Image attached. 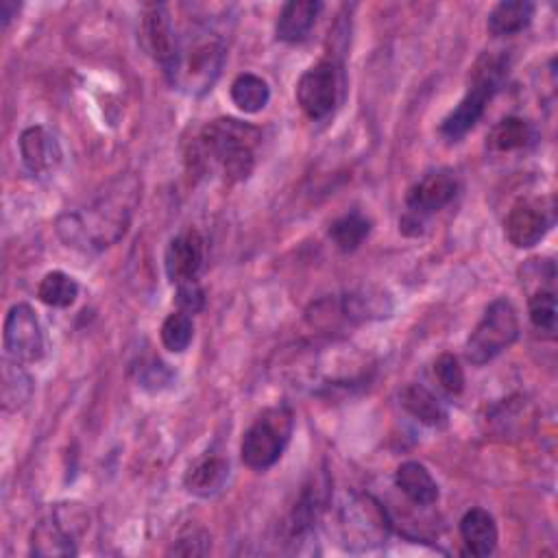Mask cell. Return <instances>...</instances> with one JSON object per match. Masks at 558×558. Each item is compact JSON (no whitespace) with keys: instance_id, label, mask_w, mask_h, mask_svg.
<instances>
[{"instance_id":"6da1fadb","label":"cell","mask_w":558,"mask_h":558,"mask_svg":"<svg viewBox=\"0 0 558 558\" xmlns=\"http://www.w3.org/2000/svg\"><path fill=\"white\" fill-rule=\"evenodd\" d=\"M137 203L140 181L133 174H120L87 207L61 214L57 233L72 248L105 251L124 238Z\"/></svg>"},{"instance_id":"7a4b0ae2","label":"cell","mask_w":558,"mask_h":558,"mask_svg":"<svg viewBox=\"0 0 558 558\" xmlns=\"http://www.w3.org/2000/svg\"><path fill=\"white\" fill-rule=\"evenodd\" d=\"M262 131L238 118L207 122L192 144V161L201 172H216L225 183L248 179Z\"/></svg>"},{"instance_id":"3957f363","label":"cell","mask_w":558,"mask_h":558,"mask_svg":"<svg viewBox=\"0 0 558 558\" xmlns=\"http://www.w3.org/2000/svg\"><path fill=\"white\" fill-rule=\"evenodd\" d=\"M390 523L379 499L368 493H349L336 508L333 532L347 551H371L388 541Z\"/></svg>"},{"instance_id":"277c9868","label":"cell","mask_w":558,"mask_h":558,"mask_svg":"<svg viewBox=\"0 0 558 558\" xmlns=\"http://www.w3.org/2000/svg\"><path fill=\"white\" fill-rule=\"evenodd\" d=\"M508 74V59L506 54H482L473 70H471V85L458 107L449 111V116L440 124V133L447 140H460L464 133H469L480 118L484 116V109L488 100L497 94L504 78Z\"/></svg>"},{"instance_id":"5b68a950","label":"cell","mask_w":558,"mask_h":558,"mask_svg":"<svg viewBox=\"0 0 558 558\" xmlns=\"http://www.w3.org/2000/svg\"><path fill=\"white\" fill-rule=\"evenodd\" d=\"M222 63L225 41L216 33L201 31L190 35V39H181L179 59L168 81L190 94H203L218 78Z\"/></svg>"},{"instance_id":"8992f818","label":"cell","mask_w":558,"mask_h":558,"mask_svg":"<svg viewBox=\"0 0 558 558\" xmlns=\"http://www.w3.org/2000/svg\"><path fill=\"white\" fill-rule=\"evenodd\" d=\"M294 429V414L288 405L266 408L244 432L240 442L242 462L248 469L266 471L283 453Z\"/></svg>"},{"instance_id":"52a82bcc","label":"cell","mask_w":558,"mask_h":558,"mask_svg":"<svg viewBox=\"0 0 558 558\" xmlns=\"http://www.w3.org/2000/svg\"><path fill=\"white\" fill-rule=\"evenodd\" d=\"M519 338V316L514 305L499 296L484 310L480 323L473 327L464 353L475 366H484L504 353Z\"/></svg>"},{"instance_id":"ba28073f","label":"cell","mask_w":558,"mask_h":558,"mask_svg":"<svg viewBox=\"0 0 558 558\" xmlns=\"http://www.w3.org/2000/svg\"><path fill=\"white\" fill-rule=\"evenodd\" d=\"M87 525V512L81 504H57L52 512L33 527L31 554L46 558L74 556L76 538L85 534Z\"/></svg>"},{"instance_id":"9c48e42d","label":"cell","mask_w":558,"mask_h":558,"mask_svg":"<svg viewBox=\"0 0 558 558\" xmlns=\"http://www.w3.org/2000/svg\"><path fill=\"white\" fill-rule=\"evenodd\" d=\"M556 205L551 196H527L517 201L504 220V235L517 248L538 244L554 227Z\"/></svg>"},{"instance_id":"30bf717a","label":"cell","mask_w":558,"mask_h":558,"mask_svg":"<svg viewBox=\"0 0 558 558\" xmlns=\"http://www.w3.org/2000/svg\"><path fill=\"white\" fill-rule=\"evenodd\" d=\"M458 190V181L451 172L447 170H438V172H429L423 179H418L405 194V216L401 218L399 227L403 233L412 229V235L421 233L423 220L427 216H432L434 211L442 209Z\"/></svg>"},{"instance_id":"8fae6325","label":"cell","mask_w":558,"mask_h":558,"mask_svg":"<svg viewBox=\"0 0 558 558\" xmlns=\"http://www.w3.org/2000/svg\"><path fill=\"white\" fill-rule=\"evenodd\" d=\"M296 102L310 120L327 118L340 96V65L333 59H323L305 70L294 89Z\"/></svg>"},{"instance_id":"7c38bea8","label":"cell","mask_w":558,"mask_h":558,"mask_svg":"<svg viewBox=\"0 0 558 558\" xmlns=\"http://www.w3.org/2000/svg\"><path fill=\"white\" fill-rule=\"evenodd\" d=\"M2 342L7 357L20 364H33L44 355V333L39 318L28 303H15L4 318Z\"/></svg>"},{"instance_id":"4fadbf2b","label":"cell","mask_w":558,"mask_h":558,"mask_svg":"<svg viewBox=\"0 0 558 558\" xmlns=\"http://www.w3.org/2000/svg\"><path fill=\"white\" fill-rule=\"evenodd\" d=\"M142 41L148 54L159 63L163 70L166 78L172 76L177 59H179V48L181 39L174 31L170 11L166 4H148L142 17Z\"/></svg>"},{"instance_id":"5bb4252c","label":"cell","mask_w":558,"mask_h":558,"mask_svg":"<svg viewBox=\"0 0 558 558\" xmlns=\"http://www.w3.org/2000/svg\"><path fill=\"white\" fill-rule=\"evenodd\" d=\"M205 262V240L196 229H185L177 233L163 255L166 275L172 283L192 281L198 277Z\"/></svg>"},{"instance_id":"9a60e30c","label":"cell","mask_w":558,"mask_h":558,"mask_svg":"<svg viewBox=\"0 0 558 558\" xmlns=\"http://www.w3.org/2000/svg\"><path fill=\"white\" fill-rule=\"evenodd\" d=\"M229 480V458L220 449H207L192 460L183 475V486L187 493L209 499L218 495Z\"/></svg>"},{"instance_id":"2e32d148","label":"cell","mask_w":558,"mask_h":558,"mask_svg":"<svg viewBox=\"0 0 558 558\" xmlns=\"http://www.w3.org/2000/svg\"><path fill=\"white\" fill-rule=\"evenodd\" d=\"M20 157L26 170L35 177H46L61 163V146L57 137L44 126H28L20 135Z\"/></svg>"},{"instance_id":"e0dca14e","label":"cell","mask_w":558,"mask_h":558,"mask_svg":"<svg viewBox=\"0 0 558 558\" xmlns=\"http://www.w3.org/2000/svg\"><path fill=\"white\" fill-rule=\"evenodd\" d=\"M320 11H323V2H318V0L286 2L275 22L277 39L288 41V44L303 41L310 35V31L314 28Z\"/></svg>"},{"instance_id":"ac0fdd59","label":"cell","mask_w":558,"mask_h":558,"mask_svg":"<svg viewBox=\"0 0 558 558\" xmlns=\"http://www.w3.org/2000/svg\"><path fill=\"white\" fill-rule=\"evenodd\" d=\"M460 536L469 554L484 558L495 551L499 534H497V523L488 510L471 508L460 519Z\"/></svg>"},{"instance_id":"d6986e66","label":"cell","mask_w":558,"mask_h":558,"mask_svg":"<svg viewBox=\"0 0 558 558\" xmlns=\"http://www.w3.org/2000/svg\"><path fill=\"white\" fill-rule=\"evenodd\" d=\"M397 488L416 506H432L438 501V484L425 464L416 460L401 462L395 471Z\"/></svg>"},{"instance_id":"ffe728a7","label":"cell","mask_w":558,"mask_h":558,"mask_svg":"<svg viewBox=\"0 0 558 558\" xmlns=\"http://www.w3.org/2000/svg\"><path fill=\"white\" fill-rule=\"evenodd\" d=\"M399 401L410 416H414L418 423H423L427 427L440 429L449 421V414H447V408L442 405V401L432 390H427L423 384H408L401 390Z\"/></svg>"},{"instance_id":"44dd1931","label":"cell","mask_w":558,"mask_h":558,"mask_svg":"<svg viewBox=\"0 0 558 558\" xmlns=\"http://www.w3.org/2000/svg\"><path fill=\"white\" fill-rule=\"evenodd\" d=\"M534 17V4L527 0H504L493 7L486 28L493 37H510L527 28Z\"/></svg>"},{"instance_id":"7402d4cb","label":"cell","mask_w":558,"mask_h":558,"mask_svg":"<svg viewBox=\"0 0 558 558\" xmlns=\"http://www.w3.org/2000/svg\"><path fill=\"white\" fill-rule=\"evenodd\" d=\"M229 96H231V102L240 111L257 113V111H262L268 105L270 87H268V83L262 76H257L253 72H242V74H238L233 78Z\"/></svg>"},{"instance_id":"603a6c76","label":"cell","mask_w":558,"mask_h":558,"mask_svg":"<svg viewBox=\"0 0 558 558\" xmlns=\"http://www.w3.org/2000/svg\"><path fill=\"white\" fill-rule=\"evenodd\" d=\"M0 390H2V408L7 412H13L26 405V401L33 397V379L20 362L4 357Z\"/></svg>"},{"instance_id":"cb8c5ba5","label":"cell","mask_w":558,"mask_h":558,"mask_svg":"<svg viewBox=\"0 0 558 558\" xmlns=\"http://www.w3.org/2000/svg\"><path fill=\"white\" fill-rule=\"evenodd\" d=\"M532 137H534V131H532L527 120L517 118V116H508L490 129V133L486 137V144L495 153H510V150L525 148L532 142Z\"/></svg>"},{"instance_id":"d4e9b609","label":"cell","mask_w":558,"mask_h":558,"mask_svg":"<svg viewBox=\"0 0 558 558\" xmlns=\"http://www.w3.org/2000/svg\"><path fill=\"white\" fill-rule=\"evenodd\" d=\"M371 233V220L360 211H347L329 227V238L342 253H353Z\"/></svg>"},{"instance_id":"484cf974","label":"cell","mask_w":558,"mask_h":558,"mask_svg":"<svg viewBox=\"0 0 558 558\" xmlns=\"http://www.w3.org/2000/svg\"><path fill=\"white\" fill-rule=\"evenodd\" d=\"M37 296L50 307H70L78 296V283L63 270H50L39 281Z\"/></svg>"},{"instance_id":"4316f807","label":"cell","mask_w":558,"mask_h":558,"mask_svg":"<svg viewBox=\"0 0 558 558\" xmlns=\"http://www.w3.org/2000/svg\"><path fill=\"white\" fill-rule=\"evenodd\" d=\"M159 338H161V344L172 351V353H183L192 338H194V323H192V316L185 314V312H172L166 316V320L161 323V329H159Z\"/></svg>"},{"instance_id":"83f0119b","label":"cell","mask_w":558,"mask_h":558,"mask_svg":"<svg viewBox=\"0 0 558 558\" xmlns=\"http://www.w3.org/2000/svg\"><path fill=\"white\" fill-rule=\"evenodd\" d=\"M527 310H530V320L536 331L545 336H554L556 331V292L554 290H534L527 294Z\"/></svg>"},{"instance_id":"f1b7e54d","label":"cell","mask_w":558,"mask_h":558,"mask_svg":"<svg viewBox=\"0 0 558 558\" xmlns=\"http://www.w3.org/2000/svg\"><path fill=\"white\" fill-rule=\"evenodd\" d=\"M434 373L449 395H460L464 390V371L453 353H440L434 362Z\"/></svg>"},{"instance_id":"f546056e","label":"cell","mask_w":558,"mask_h":558,"mask_svg":"<svg viewBox=\"0 0 558 558\" xmlns=\"http://www.w3.org/2000/svg\"><path fill=\"white\" fill-rule=\"evenodd\" d=\"M137 381L144 390L148 392H159L163 388H168L174 381V373L170 371V366L166 362H161L159 357H150L146 362L140 364L137 368Z\"/></svg>"},{"instance_id":"4dcf8cb0","label":"cell","mask_w":558,"mask_h":558,"mask_svg":"<svg viewBox=\"0 0 558 558\" xmlns=\"http://www.w3.org/2000/svg\"><path fill=\"white\" fill-rule=\"evenodd\" d=\"M174 301H177V305H179L181 312H185V314H196V312H201L203 305H205V292H203V288L198 286L196 279L183 281V283H177Z\"/></svg>"},{"instance_id":"1f68e13d","label":"cell","mask_w":558,"mask_h":558,"mask_svg":"<svg viewBox=\"0 0 558 558\" xmlns=\"http://www.w3.org/2000/svg\"><path fill=\"white\" fill-rule=\"evenodd\" d=\"M209 547V536L203 530H192L185 536H181L177 541V545H172L170 554H181V556H201L205 554Z\"/></svg>"},{"instance_id":"d6a6232c","label":"cell","mask_w":558,"mask_h":558,"mask_svg":"<svg viewBox=\"0 0 558 558\" xmlns=\"http://www.w3.org/2000/svg\"><path fill=\"white\" fill-rule=\"evenodd\" d=\"M17 9H20V4L13 2V0H2L0 2V24H2V28H7L13 17H17Z\"/></svg>"}]
</instances>
